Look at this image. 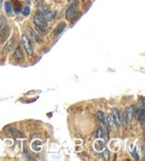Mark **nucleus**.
Returning <instances> with one entry per match:
<instances>
[{
    "instance_id": "f257e3e1",
    "label": "nucleus",
    "mask_w": 145,
    "mask_h": 161,
    "mask_svg": "<svg viewBox=\"0 0 145 161\" xmlns=\"http://www.w3.org/2000/svg\"><path fill=\"white\" fill-rule=\"evenodd\" d=\"M34 23L36 28L39 30V33L42 35H46L48 33V26H47V23H46L45 19H42V16H39L38 14L35 15L34 17Z\"/></svg>"
},
{
    "instance_id": "f03ea898",
    "label": "nucleus",
    "mask_w": 145,
    "mask_h": 161,
    "mask_svg": "<svg viewBox=\"0 0 145 161\" xmlns=\"http://www.w3.org/2000/svg\"><path fill=\"white\" fill-rule=\"evenodd\" d=\"M37 14H38L39 16H42V19H45L46 21L55 19L56 15H57L56 14V11H50V10H48V9H46V8H42V9H39Z\"/></svg>"
},
{
    "instance_id": "7ed1b4c3",
    "label": "nucleus",
    "mask_w": 145,
    "mask_h": 161,
    "mask_svg": "<svg viewBox=\"0 0 145 161\" xmlns=\"http://www.w3.org/2000/svg\"><path fill=\"white\" fill-rule=\"evenodd\" d=\"M78 6H79V2L76 0V1L72 2V5L67 8V11H66V18H67L68 20H70V19L75 16V14H76L77 10H78Z\"/></svg>"
},
{
    "instance_id": "20e7f679",
    "label": "nucleus",
    "mask_w": 145,
    "mask_h": 161,
    "mask_svg": "<svg viewBox=\"0 0 145 161\" xmlns=\"http://www.w3.org/2000/svg\"><path fill=\"white\" fill-rule=\"evenodd\" d=\"M21 43L24 45V47L26 48V51L29 55H32L34 54V48H32V45H31V41L28 39V37L26 35H22L21 36Z\"/></svg>"
},
{
    "instance_id": "39448f33",
    "label": "nucleus",
    "mask_w": 145,
    "mask_h": 161,
    "mask_svg": "<svg viewBox=\"0 0 145 161\" xmlns=\"http://www.w3.org/2000/svg\"><path fill=\"white\" fill-rule=\"evenodd\" d=\"M6 131L8 132V134H10L11 137L14 138H22V134L17 130V129H15L14 127H8L6 129Z\"/></svg>"
},
{
    "instance_id": "423d86ee",
    "label": "nucleus",
    "mask_w": 145,
    "mask_h": 161,
    "mask_svg": "<svg viewBox=\"0 0 145 161\" xmlns=\"http://www.w3.org/2000/svg\"><path fill=\"white\" fill-rule=\"evenodd\" d=\"M9 33H10V28L8 27V26H4V27H2V30L0 31V41L6 40V38L8 37Z\"/></svg>"
},
{
    "instance_id": "0eeeda50",
    "label": "nucleus",
    "mask_w": 145,
    "mask_h": 161,
    "mask_svg": "<svg viewBox=\"0 0 145 161\" xmlns=\"http://www.w3.org/2000/svg\"><path fill=\"white\" fill-rule=\"evenodd\" d=\"M14 57L18 61H21V59H24V53L21 51V48L18 46L16 49H15V53H14Z\"/></svg>"
},
{
    "instance_id": "6e6552de",
    "label": "nucleus",
    "mask_w": 145,
    "mask_h": 161,
    "mask_svg": "<svg viewBox=\"0 0 145 161\" xmlns=\"http://www.w3.org/2000/svg\"><path fill=\"white\" fill-rule=\"evenodd\" d=\"M124 112H125V114H126V117H127L128 120L131 121L132 119H133V117H134V106H127Z\"/></svg>"
},
{
    "instance_id": "1a4fd4ad",
    "label": "nucleus",
    "mask_w": 145,
    "mask_h": 161,
    "mask_svg": "<svg viewBox=\"0 0 145 161\" xmlns=\"http://www.w3.org/2000/svg\"><path fill=\"white\" fill-rule=\"evenodd\" d=\"M96 117H98V120L104 124V125H107V117L106 115L102 112V111H97L96 112Z\"/></svg>"
},
{
    "instance_id": "9d476101",
    "label": "nucleus",
    "mask_w": 145,
    "mask_h": 161,
    "mask_svg": "<svg viewBox=\"0 0 145 161\" xmlns=\"http://www.w3.org/2000/svg\"><path fill=\"white\" fill-rule=\"evenodd\" d=\"M14 43H15V38H11L10 40H9V41L7 43V44H6V46H5L4 49H2V54H4V55H6L8 51H10V48L12 47Z\"/></svg>"
},
{
    "instance_id": "9b49d317",
    "label": "nucleus",
    "mask_w": 145,
    "mask_h": 161,
    "mask_svg": "<svg viewBox=\"0 0 145 161\" xmlns=\"http://www.w3.org/2000/svg\"><path fill=\"white\" fill-rule=\"evenodd\" d=\"M136 117L140 121H144L145 119V111H144V107H138L137 109V112H136Z\"/></svg>"
},
{
    "instance_id": "f8f14e48",
    "label": "nucleus",
    "mask_w": 145,
    "mask_h": 161,
    "mask_svg": "<svg viewBox=\"0 0 145 161\" xmlns=\"http://www.w3.org/2000/svg\"><path fill=\"white\" fill-rule=\"evenodd\" d=\"M113 119H114V121H115V123L117 124H121V117H120V112H118V110H116V109H114L113 110Z\"/></svg>"
},
{
    "instance_id": "ddd939ff",
    "label": "nucleus",
    "mask_w": 145,
    "mask_h": 161,
    "mask_svg": "<svg viewBox=\"0 0 145 161\" xmlns=\"http://www.w3.org/2000/svg\"><path fill=\"white\" fill-rule=\"evenodd\" d=\"M65 27H66V24L65 23H60V24L57 26V28H56L55 30H54V34L56 35V36H58L60 33H62L64 29H65Z\"/></svg>"
},
{
    "instance_id": "4468645a",
    "label": "nucleus",
    "mask_w": 145,
    "mask_h": 161,
    "mask_svg": "<svg viewBox=\"0 0 145 161\" xmlns=\"http://www.w3.org/2000/svg\"><path fill=\"white\" fill-rule=\"evenodd\" d=\"M120 117H121V123L124 124L125 127H127L128 124H130V122L131 121L128 120L127 117H126V114H125V112H123L122 114H120Z\"/></svg>"
},
{
    "instance_id": "2eb2a0df",
    "label": "nucleus",
    "mask_w": 145,
    "mask_h": 161,
    "mask_svg": "<svg viewBox=\"0 0 145 161\" xmlns=\"http://www.w3.org/2000/svg\"><path fill=\"white\" fill-rule=\"evenodd\" d=\"M107 117V125H110V128L111 129H113V130H115L116 129V123H115L114 119H113V117L112 115H110V117Z\"/></svg>"
},
{
    "instance_id": "dca6fc26",
    "label": "nucleus",
    "mask_w": 145,
    "mask_h": 161,
    "mask_svg": "<svg viewBox=\"0 0 145 161\" xmlns=\"http://www.w3.org/2000/svg\"><path fill=\"white\" fill-rule=\"evenodd\" d=\"M28 31L30 33V35H31V36H32V38H34V39H35V40H36V41H38V43H40V41H42L40 37H39L38 35L36 34V33H35V31L32 30V29H30V28H29V29H28Z\"/></svg>"
},
{
    "instance_id": "f3484780",
    "label": "nucleus",
    "mask_w": 145,
    "mask_h": 161,
    "mask_svg": "<svg viewBox=\"0 0 145 161\" xmlns=\"http://www.w3.org/2000/svg\"><path fill=\"white\" fill-rule=\"evenodd\" d=\"M5 8H6V11H7L8 15H11V12H12V8H11V4L10 2H6L5 4Z\"/></svg>"
},
{
    "instance_id": "a211bd4d",
    "label": "nucleus",
    "mask_w": 145,
    "mask_h": 161,
    "mask_svg": "<svg viewBox=\"0 0 145 161\" xmlns=\"http://www.w3.org/2000/svg\"><path fill=\"white\" fill-rule=\"evenodd\" d=\"M15 2H16V5H17V6H16V7H15V12H20V9H21V7H20V4H19V2H18V1H15Z\"/></svg>"
},
{
    "instance_id": "6ab92c4d",
    "label": "nucleus",
    "mask_w": 145,
    "mask_h": 161,
    "mask_svg": "<svg viewBox=\"0 0 145 161\" xmlns=\"http://www.w3.org/2000/svg\"><path fill=\"white\" fill-rule=\"evenodd\" d=\"M22 14H24V16H28V15L30 14V9H29V7H25L24 10H22Z\"/></svg>"
},
{
    "instance_id": "aec40b11",
    "label": "nucleus",
    "mask_w": 145,
    "mask_h": 161,
    "mask_svg": "<svg viewBox=\"0 0 145 161\" xmlns=\"http://www.w3.org/2000/svg\"><path fill=\"white\" fill-rule=\"evenodd\" d=\"M5 26V18L4 17H0V29Z\"/></svg>"
},
{
    "instance_id": "412c9836",
    "label": "nucleus",
    "mask_w": 145,
    "mask_h": 161,
    "mask_svg": "<svg viewBox=\"0 0 145 161\" xmlns=\"http://www.w3.org/2000/svg\"><path fill=\"white\" fill-rule=\"evenodd\" d=\"M133 156L135 157V159H136V160H138V159H140V157H138L137 153H136V150H134V152H133Z\"/></svg>"
},
{
    "instance_id": "4be33fe9",
    "label": "nucleus",
    "mask_w": 145,
    "mask_h": 161,
    "mask_svg": "<svg viewBox=\"0 0 145 161\" xmlns=\"http://www.w3.org/2000/svg\"><path fill=\"white\" fill-rule=\"evenodd\" d=\"M42 1H44V0H35V2H36V4H37V5L42 4Z\"/></svg>"
},
{
    "instance_id": "5701e85b",
    "label": "nucleus",
    "mask_w": 145,
    "mask_h": 161,
    "mask_svg": "<svg viewBox=\"0 0 145 161\" xmlns=\"http://www.w3.org/2000/svg\"><path fill=\"white\" fill-rule=\"evenodd\" d=\"M0 2H1V0H0Z\"/></svg>"
},
{
    "instance_id": "b1692460",
    "label": "nucleus",
    "mask_w": 145,
    "mask_h": 161,
    "mask_svg": "<svg viewBox=\"0 0 145 161\" xmlns=\"http://www.w3.org/2000/svg\"><path fill=\"white\" fill-rule=\"evenodd\" d=\"M68 1H70V0H68Z\"/></svg>"
}]
</instances>
